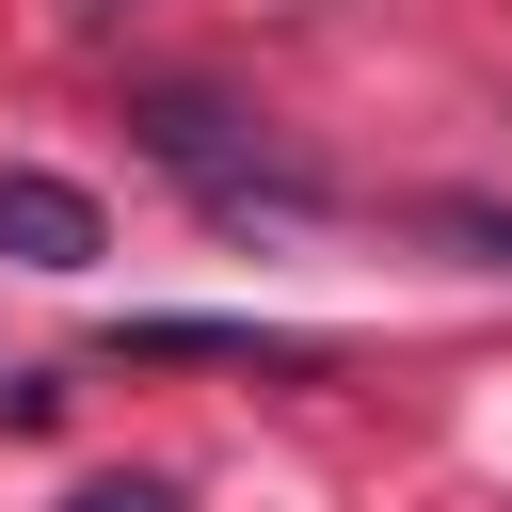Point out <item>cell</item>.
<instances>
[{
	"instance_id": "6da1fadb",
	"label": "cell",
	"mask_w": 512,
	"mask_h": 512,
	"mask_svg": "<svg viewBox=\"0 0 512 512\" xmlns=\"http://www.w3.org/2000/svg\"><path fill=\"white\" fill-rule=\"evenodd\" d=\"M128 144H144L160 176H192L208 208H320V176H288V160L256 144V112H224L208 80H144V96H128Z\"/></svg>"
},
{
	"instance_id": "3957f363",
	"label": "cell",
	"mask_w": 512,
	"mask_h": 512,
	"mask_svg": "<svg viewBox=\"0 0 512 512\" xmlns=\"http://www.w3.org/2000/svg\"><path fill=\"white\" fill-rule=\"evenodd\" d=\"M112 352H224V368H320V336H272V320H128Z\"/></svg>"
},
{
	"instance_id": "5b68a950",
	"label": "cell",
	"mask_w": 512,
	"mask_h": 512,
	"mask_svg": "<svg viewBox=\"0 0 512 512\" xmlns=\"http://www.w3.org/2000/svg\"><path fill=\"white\" fill-rule=\"evenodd\" d=\"M432 224H448V240H464V256H496V272H512V208H480V192H448V208H432Z\"/></svg>"
},
{
	"instance_id": "7a4b0ae2",
	"label": "cell",
	"mask_w": 512,
	"mask_h": 512,
	"mask_svg": "<svg viewBox=\"0 0 512 512\" xmlns=\"http://www.w3.org/2000/svg\"><path fill=\"white\" fill-rule=\"evenodd\" d=\"M0 256H16V272H96V256H112V224H96V192H80V176L0 160Z\"/></svg>"
},
{
	"instance_id": "277c9868",
	"label": "cell",
	"mask_w": 512,
	"mask_h": 512,
	"mask_svg": "<svg viewBox=\"0 0 512 512\" xmlns=\"http://www.w3.org/2000/svg\"><path fill=\"white\" fill-rule=\"evenodd\" d=\"M64 512H192V496H176V480H144V464H128V480H80V496H64Z\"/></svg>"
}]
</instances>
